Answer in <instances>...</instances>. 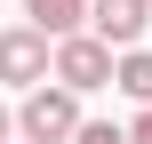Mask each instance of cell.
Instances as JSON below:
<instances>
[{
	"mask_svg": "<svg viewBox=\"0 0 152 144\" xmlns=\"http://www.w3.org/2000/svg\"><path fill=\"white\" fill-rule=\"evenodd\" d=\"M56 80V40L40 24H8L0 32V88H48Z\"/></svg>",
	"mask_w": 152,
	"mask_h": 144,
	"instance_id": "2",
	"label": "cell"
},
{
	"mask_svg": "<svg viewBox=\"0 0 152 144\" xmlns=\"http://www.w3.org/2000/svg\"><path fill=\"white\" fill-rule=\"evenodd\" d=\"M128 136H136V144H152V104L136 112V120H128Z\"/></svg>",
	"mask_w": 152,
	"mask_h": 144,
	"instance_id": "8",
	"label": "cell"
},
{
	"mask_svg": "<svg viewBox=\"0 0 152 144\" xmlns=\"http://www.w3.org/2000/svg\"><path fill=\"white\" fill-rule=\"evenodd\" d=\"M72 144H136V136H128V128H112V120H88Z\"/></svg>",
	"mask_w": 152,
	"mask_h": 144,
	"instance_id": "7",
	"label": "cell"
},
{
	"mask_svg": "<svg viewBox=\"0 0 152 144\" xmlns=\"http://www.w3.org/2000/svg\"><path fill=\"white\" fill-rule=\"evenodd\" d=\"M8 136H24V128H16V112H8V104H0V144H8Z\"/></svg>",
	"mask_w": 152,
	"mask_h": 144,
	"instance_id": "9",
	"label": "cell"
},
{
	"mask_svg": "<svg viewBox=\"0 0 152 144\" xmlns=\"http://www.w3.org/2000/svg\"><path fill=\"white\" fill-rule=\"evenodd\" d=\"M56 80H64L72 96H96V88H112V80H120V56H112V40H96V32H72V40H56Z\"/></svg>",
	"mask_w": 152,
	"mask_h": 144,
	"instance_id": "3",
	"label": "cell"
},
{
	"mask_svg": "<svg viewBox=\"0 0 152 144\" xmlns=\"http://www.w3.org/2000/svg\"><path fill=\"white\" fill-rule=\"evenodd\" d=\"M24 16H32L48 40H72V32L88 24V0H24Z\"/></svg>",
	"mask_w": 152,
	"mask_h": 144,
	"instance_id": "5",
	"label": "cell"
},
{
	"mask_svg": "<svg viewBox=\"0 0 152 144\" xmlns=\"http://www.w3.org/2000/svg\"><path fill=\"white\" fill-rule=\"evenodd\" d=\"M16 128H24V144H72L88 120H80V96H72L64 80H48V88H24Z\"/></svg>",
	"mask_w": 152,
	"mask_h": 144,
	"instance_id": "1",
	"label": "cell"
},
{
	"mask_svg": "<svg viewBox=\"0 0 152 144\" xmlns=\"http://www.w3.org/2000/svg\"><path fill=\"white\" fill-rule=\"evenodd\" d=\"M144 24H152V0H88V32L112 48H136Z\"/></svg>",
	"mask_w": 152,
	"mask_h": 144,
	"instance_id": "4",
	"label": "cell"
},
{
	"mask_svg": "<svg viewBox=\"0 0 152 144\" xmlns=\"http://www.w3.org/2000/svg\"><path fill=\"white\" fill-rule=\"evenodd\" d=\"M112 88L136 96V104H152V48H120V80Z\"/></svg>",
	"mask_w": 152,
	"mask_h": 144,
	"instance_id": "6",
	"label": "cell"
}]
</instances>
